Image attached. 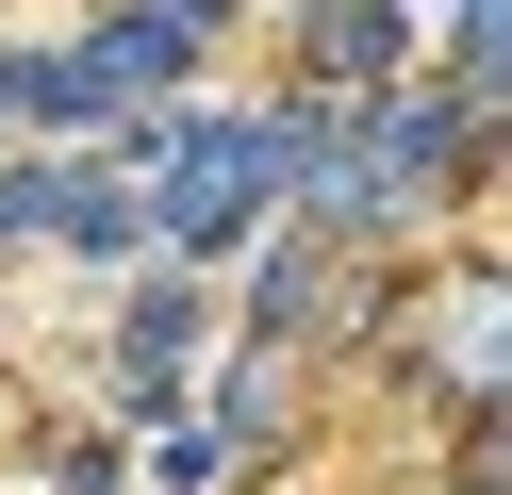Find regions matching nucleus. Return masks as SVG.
<instances>
[{
  "instance_id": "obj_1",
  "label": "nucleus",
  "mask_w": 512,
  "mask_h": 495,
  "mask_svg": "<svg viewBox=\"0 0 512 495\" xmlns=\"http://www.w3.org/2000/svg\"><path fill=\"white\" fill-rule=\"evenodd\" d=\"M182 363H199V297L149 281V297H133V380H182Z\"/></svg>"
}]
</instances>
